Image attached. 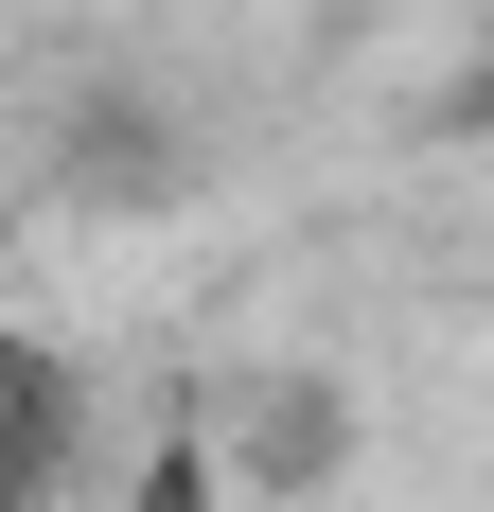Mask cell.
I'll return each instance as SVG.
<instances>
[{"label": "cell", "instance_id": "obj_1", "mask_svg": "<svg viewBox=\"0 0 494 512\" xmlns=\"http://www.w3.org/2000/svg\"><path fill=\"white\" fill-rule=\"evenodd\" d=\"M71 477V354H0V512H53Z\"/></svg>", "mask_w": 494, "mask_h": 512}, {"label": "cell", "instance_id": "obj_2", "mask_svg": "<svg viewBox=\"0 0 494 512\" xmlns=\"http://www.w3.org/2000/svg\"><path fill=\"white\" fill-rule=\"evenodd\" d=\"M318 460H336V407H318V389H247L230 407V477L247 495H300Z\"/></svg>", "mask_w": 494, "mask_h": 512}, {"label": "cell", "instance_id": "obj_3", "mask_svg": "<svg viewBox=\"0 0 494 512\" xmlns=\"http://www.w3.org/2000/svg\"><path fill=\"white\" fill-rule=\"evenodd\" d=\"M459 124H494V53H477V71H459Z\"/></svg>", "mask_w": 494, "mask_h": 512}]
</instances>
